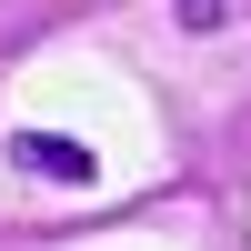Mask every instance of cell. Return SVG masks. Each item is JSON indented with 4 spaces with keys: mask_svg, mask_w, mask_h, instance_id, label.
<instances>
[{
    "mask_svg": "<svg viewBox=\"0 0 251 251\" xmlns=\"http://www.w3.org/2000/svg\"><path fill=\"white\" fill-rule=\"evenodd\" d=\"M10 161H20V171H40V181H71V191L100 171V151H80L71 131H10Z\"/></svg>",
    "mask_w": 251,
    "mask_h": 251,
    "instance_id": "cell-1",
    "label": "cell"
}]
</instances>
